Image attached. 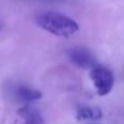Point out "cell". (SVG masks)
Returning <instances> with one entry per match:
<instances>
[{"instance_id": "3957f363", "label": "cell", "mask_w": 124, "mask_h": 124, "mask_svg": "<svg viewBox=\"0 0 124 124\" xmlns=\"http://www.w3.org/2000/svg\"><path fill=\"white\" fill-rule=\"evenodd\" d=\"M68 57L73 63L80 68L93 70L96 66V61L93 54L85 47H73L68 51Z\"/></svg>"}, {"instance_id": "7a4b0ae2", "label": "cell", "mask_w": 124, "mask_h": 124, "mask_svg": "<svg viewBox=\"0 0 124 124\" xmlns=\"http://www.w3.org/2000/svg\"><path fill=\"white\" fill-rule=\"evenodd\" d=\"M90 78L95 85L96 93L100 96H106L113 89L114 76L105 66L96 65L93 70H90Z\"/></svg>"}, {"instance_id": "277c9868", "label": "cell", "mask_w": 124, "mask_h": 124, "mask_svg": "<svg viewBox=\"0 0 124 124\" xmlns=\"http://www.w3.org/2000/svg\"><path fill=\"white\" fill-rule=\"evenodd\" d=\"M17 114L22 119L23 124H45L43 116L33 106H29V105L22 106L17 111Z\"/></svg>"}, {"instance_id": "5b68a950", "label": "cell", "mask_w": 124, "mask_h": 124, "mask_svg": "<svg viewBox=\"0 0 124 124\" xmlns=\"http://www.w3.org/2000/svg\"><path fill=\"white\" fill-rule=\"evenodd\" d=\"M15 96L18 101L28 103V102L40 100L43 95L37 89H33V88H29V86H26V85H18L15 89Z\"/></svg>"}, {"instance_id": "8992f818", "label": "cell", "mask_w": 124, "mask_h": 124, "mask_svg": "<svg viewBox=\"0 0 124 124\" xmlns=\"http://www.w3.org/2000/svg\"><path fill=\"white\" fill-rule=\"evenodd\" d=\"M102 117V111L99 107H80L77 112L78 120H97Z\"/></svg>"}, {"instance_id": "6da1fadb", "label": "cell", "mask_w": 124, "mask_h": 124, "mask_svg": "<svg viewBox=\"0 0 124 124\" xmlns=\"http://www.w3.org/2000/svg\"><path fill=\"white\" fill-rule=\"evenodd\" d=\"M37 24L56 35V37H62V38H70L74 33L79 31V24L71 17L62 15L60 12H44L37 16L35 18Z\"/></svg>"}]
</instances>
